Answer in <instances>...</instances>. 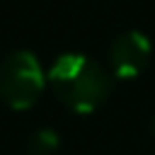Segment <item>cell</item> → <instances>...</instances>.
Instances as JSON below:
<instances>
[{"label":"cell","instance_id":"4","mask_svg":"<svg viewBox=\"0 0 155 155\" xmlns=\"http://www.w3.org/2000/svg\"><path fill=\"white\" fill-rule=\"evenodd\" d=\"M56 150H58V133L53 128L36 131L27 143V153L29 155H53Z\"/></svg>","mask_w":155,"mask_h":155},{"label":"cell","instance_id":"3","mask_svg":"<svg viewBox=\"0 0 155 155\" xmlns=\"http://www.w3.org/2000/svg\"><path fill=\"white\" fill-rule=\"evenodd\" d=\"M150 53H153L150 39L138 29H128V31L119 34L111 41V46H109V68H111L114 78L133 80L145 70V65L150 61Z\"/></svg>","mask_w":155,"mask_h":155},{"label":"cell","instance_id":"1","mask_svg":"<svg viewBox=\"0 0 155 155\" xmlns=\"http://www.w3.org/2000/svg\"><path fill=\"white\" fill-rule=\"evenodd\" d=\"M48 85L53 94L75 114H90L111 92L107 70L85 53H63L48 68Z\"/></svg>","mask_w":155,"mask_h":155},{"label":"cell","instance_id":"2","mask_svg":"<svg viewBox=\"0 0 155 155\" xmlns=\"http://www.w3.org/2000/svg\"><path fill=\"white\" fill-rule=\"evenodd\" d=\"M44 68L31 51H15L0 63V97L17 111L34 107L44 92Z\"/></svg>","mask_w":155,"mask_h":155},{"label":"cell","instance_id":"5","mask_svg":"<svg viewBox=\"0 0 155 155\" xmlns=\"http://www.w3.org/2000/svg\"><path fill=\"white\" fill-rule=\"evenodd\" d=\"M153 131H155V119H153Z\"/></svg>","mask_w":155,"mask_h":155}]
</instances>
